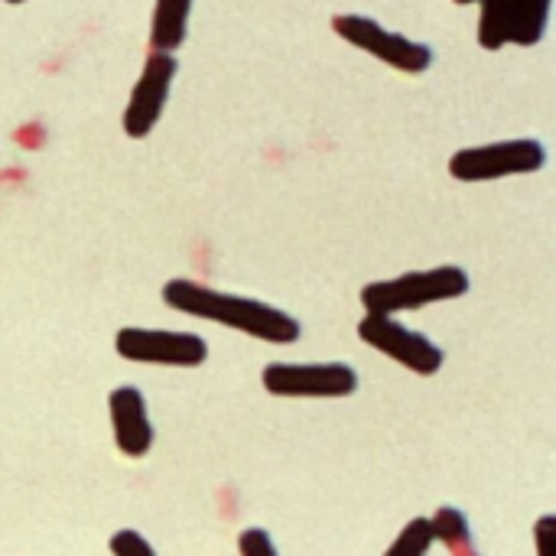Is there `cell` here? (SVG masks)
<instances>
[{
	"mask_svg": "<svg viewBox=\"0 0 556 556\" xmlns=\"http://www.w3.org/2000/svg\"><path fill=\"white\" fill-rule=\"evenodd\" d=\"M160 296L169 309H176L182 316L225 326L231 332H241V336L267 342V345H293L303 336L300 319L290 316L287 309L254 300V296L225 293V290L205 287L199 280H189V277L166 280Z\"/></svg>",
	"mask_w": 556,
	"mask_h": 556,
	"instance_id": "obj_1",
	"label": "cell"
},
{
	"mask_svg": "<svg viewBox=\"0 0 556 556\" xmlns=\"http://www.w3.org/2000/svg\"><path fill=\"white\" fill-rule=\"evenodd\" d=\"M472 290V277L459 264H440L427 270H407L388 280H371L362 287L358 300L365 313H381V316H397L410 309H424L433 303H450L459 300Z\"/></svg>",
	"mask_w": 556,
	"mask_h": 556,
	"instance_id": "obj_2",
	"label": "cell"
},
{
	"mask_svg": "<svg viewBox=\"0 0 556 556\" xmlns=\"http://www.w3.org/2000/svg\"><path fill=\"white\" fill-rule=\"evenodd\" d=\"M270 397L287 401H342L358 391V371L345 362H270L261 371Z\"/></svg>",
	"mask_w": 556,
	"mask_h": 556,
	"instance_id": "obj_3",
	"label": "cell"
},
{
	"mask_svg": "<svg viewBox=\"0 0 556 556\" xmlns=\"http://www.w3.org/2000/svg\"><path fill=\"white\" fill-rule=\"evenodd\" d=\"M547 166V147L538 137L495 140L463 147L450 156V176L459 182H495L508 176H531Z\"/></svg>",
	"mask_w": 556,
	"mask_h": 556,
	"instance_id": "obj_4",
	"label": "cell"
},
{
	"mask_svg": "<svg viewBox=\"0 0 556 556\" xmlns=\"http://www.w3.org/2000/svg\"><path fill=\"white\" fill-rule=\"evenodd\" d=\"M332 29L349 46L375 55L378 62L397 68L404 75H424L433 65V49L427 42H417V39H410L404 33H394V29L381 26L378 20H371L365 13H336Z\"/></svg>",
	"mask_w": 556,
	"mask_h": 556,
	"instance_id": "obj_5",
	"label": "cell"
},
{
	"mask_svg": "<svg viewBox=\"0 0 556 556\" xmlns=\"http://www.w3.org/2000/svg\"><path fill=\"white\" fill-rule=\"evenodd\" d=\"M358 339L381 352L384 358H391L394 365L420 375V378H433L440 375V368L446 365V352L424 332L404 326L397 316H381V313H365L358 323Z\"/></svg>",
	"mask_w": 556,
	"mask_h": 556,
	"instance_id": "obj_6",
	"label": "cell"
},
{
	"mask_svg": "<svg viewBox=\"0 0 556 556\" xmlns=\"http://www.w3.org/2000/svg\"><path fill=\"white\" fill-rule=\"evenodd\" d=\"M114 352L124 362L156 365V368H199L208 362V342L182 329L124 326L114 336Z\"/></svg>",
	"mask_w": 556,
	"mask_h": 556,
	"instance_id": "obj_7",
	"label": "cell"
},
{
	"mask_svg": "<svg viewBox=\"0 0 556 556\" xmlns=\"http://www.w3.org/2000/svg\"><path fill=\"white\" fill-rule=\"evenodd\" d=\"M176 72H179V62L176 55L169 52H150L134 88H130V98H127V108H124V134L130 140H143L153 134V127L160 124L163 111H166V101H169V88L176 81Z\"/></svg>",
	"mask_w": 556,
	"mask_h": 556,
	"instance_id": "obj_8",
	"label": "cell"
},
{
	"mask_svg": "<svg viewBox=\"0 0 556 556\" xmlns=\"http://www.w3.org/2000/svg\"><path fill=\"white\" fill-rule=\"evenodd\" d=\"M108 417H111V433L114 446L127 459H143L153 450L156 430L147 410V397L134 384H117L108 394Z\"/></svg>",
	"mask_w": 556,
	"mask_h": 556,
	"instance_id": "obj_9",
	"label": "cell"
},
{
	"mask_svg": "<svg viewBox=\"0 0 556 556\" xmlns=\"http://www.w3.org/2000/svg\"><path fill=\"white\" fill-rule=\"evenodd\" d=\"M195 0H156L150 20V52H176L186 42Z\"/></svg>",
	"mask_w": 556,
	"mask_h": 556,
	"instance_id": "obj_10",
	"label": "cell"
},
{
	"mask_svg": "<svg viewBox=\"0 0 556 556\" xmlns=\"http://www.w3.org/2000/svg\"><path fill=\"white\" fill-rule=\"evenodd\" d=\"M479 3V46L489 52H498L511 42V23H515V0H476Z\"/></svg>",
	"mask_w": 556,
	"mask_h": 556,
	"instance_id": "obj_11",
	"label": "cell"
},
{
	"mask_svg": "<svg viewBox=\"0 0 556 556\" xmlns=\"http://www.w3.org/2000/svg\"><path fill=\"white\" fill-rule=\"evenodd\" d=\"M551 7H554V0H515L511 42L525 46V49L538 46L551 26Z\"/></svg>",
	"mask_w": 556,
	"mask_h": 556,
	"instance_id": "obj_12",
	"label": "cell"
},
{
	"mask_svg": "<svg viewBox=\"0 0 556 556\" xmlns=\"http://www.w3.org/2000/svg\"><path fill=\"white\" fill-rule=\"evenodd\" d=\"M430 525H433V541L443 544V547L450 551V556L466 551V547H472V528H469L466 511H459V508H453V505H443V508L430 518Z\"/></svg>",
	"mask_w": 556,
	"mask_h": 556,
	"instance_id": "obj_13",
	"label": "cell"
},
{
	"mask_svg": "<svg viewBox=\"0 0 556 556\" xmlns=\"http://www.w3.org/2000/svg\"><path fill=\"white\" fill-rule=\"evenodd\" d=\"M433 525L430 518H410L407 528L391 541L384 556H427L433 551Z\"/></svg>",
	"mask_w": 556,
	"mask_h": 556,
	"instance_id": "obj_14",
	"label": "cell"
},
{
	"mask_svg": "<svg viewBox=\"0 0 556 556\" xmlns=\"http://www.w3.org/2000/svg\"><path fill=\"white\" fill-rule=\"evenodd\" d=\"M108 551H111V556H156L153 544L140 531H134V528L114 531L111 541H108Z\"/></svg>",
	"mask_w": 556,
	"mask_h": 556,
	"instance_id": "obj_15",
	"label": "cell"
},
{
	"mask_svg": "<svg viewBox=\"0 0 556 556\" xmlns=\"http://www.w3.org/2000/svg\"><path fill=\"white\" fill-rule=\"evenodd\" d=\"M238 554L241 556H280L274 538L264 528H248L238 534Z\"/></svg>",
	"mask_w": 556,
	"mask_h": 556,
	"instance_id": "obj_16",
	"label": "cell"
},
{
	"mask_svg": "<svg viewBox=\"0 0 556 556\" xmlns=\"http://www.w3.org/2000/svg\"><path fill=\"white\" fill-rule=\"evenodd\" d=\"M534 544H538V556H554L556 544V518L554 515H544L534 528Z\"/></svg>",
	"mask_w": 556,
	"mask_h": 556,
	"instance_id": "obj_17",
	"label": "cell"
},
{
	"mask_svg": "<svg viewBox=\"0 0 556 556\" xmlns=\"http://www.w3.org/2000/svg\"><path fill=\"white\" fill-rule=\"evenodd\" d=\"M453 556H479V551H476V547H466V551H459V554Z\"/></svg>",
	"mask_w": 556,
	"mask_h": 556,
	"instance_id": "obj_18",
	"label": "cell"
},
{
	"mask_svg": "<svg viewBox=\"0 0 556 556\" xmlns=\"http://www.w3.org/2000/svg\"><path fill=\"white\" fill-rule=\"evenodd\" d=\"M453 3H459V7H469V3H476V0H453Z\"/></svg>",
	"mask_w": 556,
	"mask_h": 556,
	"instance_id": "obj_19",
	"label": "cell"
},
{
	"mask_svg": "<svg viewBox=\"0 0 556 556\" xmlns=\"http://www.w3.org/2000/svg\"><path fill=\"white\" fill-rule=\"evenodd\" d=\"M3 3H26V0H3Z\"/></svg>",
	"mask_w": 556,
	"mask_h": 556,
	"instance_id": "obj_20",
	"label": "cell"
}]
</instances>
